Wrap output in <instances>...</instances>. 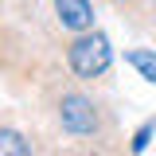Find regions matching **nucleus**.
Wrapping results in <instances>:
<instances>
[{
    "mask_svg": "<svg viewBox=\"0 0 156 156\" xmlns=\"http://www.w3.org/2000/svg\"><path fill=\"white\" fill-rule=\"evenodd\" d=\"M55 12H58V23L66 31H90L94 27V8L90 0H55Z\"/></svg>",
    "mask_w": 156,
    "mask_h": 156,
    "instance_id": "3",
    "label": "nucleus"
},
{
    "mask_svg": "<svg viewBox=\"0 0 156 156\" xmlns=\"http://www.w3.org/2000/svg\"><path fill=\"white\" fill-rule=\"evenodd\" d=\"M31 144L16 133V129H0V156H27Z\"/></svg>",
    "mask_w": 156,
    "mask_h": 156,
    "instance_id": "4",
    "label": "nucleus"
},
{
    "mask_svg": "<svg viewBox=\"0 0 156 156\" xmlns=\"http://www.w3.org/2000/svg\"><path fill=\"white\" fill-rule=\"evenodd\" d=\"M58 125H62V133H74V136H90L98 129V109L90 98L82 94H66L62 98V105H58Z\"/></svg>",
    "mask_w": 156,
    "mask_h": 156,
    "instance_id": "2",
    "label": "nucleus"
},
{
    "mask_svg": "<svg viewBox=\"0 0 156 156\" xmlns=\"http://www.w3.org/2000/svg\"><path fill=\"white\" fill-rule=\"evenodd\" d=\"M125 58H129V66H136L148 82H156V51H129Z\"/></svg>",
    "mask_w": 156,
    "mask_h": 156,
    "instance_id": "5",
    "label": "nucleus"
},
{
    "mask_svg": "<svg viewBox=\"0 0 156 156\" xmlns=\"http://www.w3.org/2000/svg\"><path fill=\"white\" fill-rule=\"evenodd\" d=\"M66 62L78 78H101L113 62V51H109V39L101 31H78V39L66 47Z\"/></svg>",
    "mask_w": 156,
    "mask_h": 156,
    "instance_id": "1",
    "label": "nucleus"
},
{
    "mask_svg": "<svg viewBox=\"0 0 156 156\" xmlns=\"http://www.w3.org/2000/svg\"><path fill=\"white\" fill-rule=\"evenodd\" d=\"M152 133H156V117H152V121H144V125L136 129V136H133V152H144V148H148V140H152Z\"/></svg>",
    "mask_w": 156,
    "mask_h": 156,
    "instance_id": "6",
    "label": "nucleus"
}]
</instances>
